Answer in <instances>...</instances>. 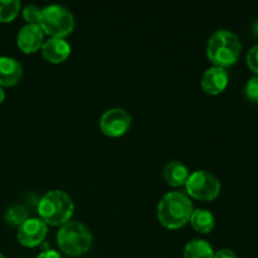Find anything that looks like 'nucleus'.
<instances>
[{
  "mask_svg": "<svg viewBox=\"0 0 258 258\" xmlns=\"http://www.w3.org/2000/svg\"><path fill=\"white\" fill-rule=\"evenodd\" d=\"M71 45L62 38H49L42 44V55L50 63H62L70 57Z\"/></svg>",
  "mask_w": 258,
  "mask_h": 258,
  "instance_id": "nucleus-11",
  "label": "nucleus"
},
{
  "mask_svg": "<svg viewBox=\"0 0 258 258\" xmlns=\"http://www.w3.org/2000/svg\"><path fill=\"white\" fill-rule=\"evenodd\" d=\"M189 222H190L191 227L202 234L211 233L216 224L214 216L207 209H194Z\"/></svg>",
  "mask_w": 258,
  "mask_h": 258,
  "instance_id": "nucleus-14",
  "label": "nucleus"
},
{
  "mask_svg": "<svg viewBox=\"0 0 258 258\" xmlns=\"http://www.w3.org/2000/svg\"><path fill=\"white\" fill-rule=\"evenodd\" d=\"M40 15H42V8H39L38 5L29 4L23 9V18L27 24H38Z\"/></svg>",
  "mask_w": 258,
  "mask_h": 258,
  "instance_id": "nucleus-18",
  "label": "nucleus"
},
{
  "mask_svg": "<svg viewBox=\"0 0 258 258\" xmlns=\"http://www.w3.org/2000/svg\"><path fill=\"white\" fill-rule=\"evenodd\" d=\"M39 27L44 34L50 38H62L70 35L75 29V17L68 8L59 4L43 8L39 19Z\"/></svg>",
  "mask_w": 258,
  "mask_h": 258,
  "instance_id": "nucleus-5",
  "label": "nucleus"
},
{
  "mask_svg": "<svg viewBox=\"0 0 258 258\" xmlns=\"http://www.w3.org/2000/svg\"><path fill=\"white\" fill-rule=\"evenodd\" d=\"M213 247L204 239H193L184 248V258H213Z\"/></svg>",
  "mask_w": 258,
  "mask_h": 258,
  "instance_id": "nucleus-15",
  "label": "nucleus"
},
{
  "mask_svg": "<svg viewBox=\"0 0 258 258\" xmlns=\"http://www.w3.org/2000/svg\"><path fill=\"white\" fill-rule=\"evenodd\" d=\"M75 211L72 198L63 190H49L38 202V214L45 224L63 226Z\"/></svg>",
  "mask_w": 258,
  "mask_h": 258,
  "instance_id": "nucleus-3",
  "label": "nucleus"
},
{
  "mask_svg": "<svg viewBox=\"0 0 258 258\" xmlns=\"http://www.w3.org/2000/svg\"><path fill=\"white\" fill-rule=\"evenodd\" d=\"M131 120H133L131 115L123 108H110L101 116V131L110 138H120L128 131L131 126Z\"/></svg>",
  "mask_w": 258,
  "mask_h": 258,
  "instance_id": "nucleus-7",
  "label": "nucleus"
},
{
  "mask_svg": "<svg viewBox=\"0 0 258 258\" xmlns=\"http://www.w3.org/2000/svg\"><path fill=\"white\" fill-rule=\"evenodd\" d=\"M213 258H237V254L234 253L232 249L223 248V249H219L218 252H216Z\"/></svg>",
  "mask_w": 258,
  "mask_h": 258,
  "instance_id": "nucleus-21",
  "label": "nucleus"
},
{
  "mask_svg": "<svg viewBox=\"0 0 258 258\" xmlns=\"http://www.w3.org/2000/svg\"><path fill=\"white\" fill-rule=\"evenodd\" d=\"M244 95L247 100L258 105V76L251 77L244 86Z\"/></svg>",
  "mask_w": 258,
  "mask_h": 258,
  "instance_id": "nucleus-19",
  "label": "nucleus"
},
{
  "mask_svg": "<svg viewBox=\"0 0 258 258\" xmlns=\"http://www.w3.org/2000/svg\"><path fill=\"white\" fill-rule=\"evenodd\" d=\"M0 258H5V257H4V256H3V254H2V253H0Z\"/></svg>",
  "mask_w": 258,
  "mask_h": 258,
  "instance_id": "nucleus-25",
  "label": "nucleus"
},
{
  "mask_svg": "<svg viewBox=\"0 0 258 258\" xmlns=\"http://www.w3.org/2000/svg\"><path fill=\"white\" fill-rule=\"evenodd\" d=\"M5 222L10 226L20 227L28 218H29V213L28 209L23 206H13L5 212Z\"/></svg>",
  "mask_w": 258,
  "mask_h": 258,
  "instance_id": "nucleus-16",
  "label": "nucleus"
},
{
  "mask_svg": "<svg viewBox=\"0 0 258 258\" xmlns=\"http://www.w3.org/2000/svg\"><path fill=\"white\" fill-rule=\"evenodd\" d=\"M252 33H253L254 37L258 38V19L252 23Z\"/></svg>",
  "mask_w": 258,
  "mask_h": 258,
  "instance_id": "nucleus-23",
  "label": "nucleus"
},
{
  "mask_svg": "<svg viewBox=\"0 0 258 258\" xmlns=\"http://www.w3.org/2000/svg\"><path fill=\"white\" fill-rule=\"evenodd\" d=\"M23 67L15 58L0 55V87H10L19 82Z\"/></svg>",
  "mask_w": 258,
  "mask_h": 258,
  "instance_id": "nucleus-12",
  "label": "nucleus"
},
{
  "mask_svg": "<svg viewBox=\"0 0 258 258\" xmlns=\"http://www.w3.org/2000/svg\"><path fill=\"white\" fill-rule=\"evenodd\" d=\"M229 82V75L226 68H208L202 77V88L208 95H219L227 88Z\"/></svg>",
  "mask_w": 258,
  "mask_h": 258,
  "instance_id": "nucleus-10",
  "label": "nucleus"
},
{
  "mask_svg": "<svg viewBox=\"0 0 258 258\" xmlns=\"http://www.w3.org/2000/svg\"><path fill=\"white\" fill-rule=\"evenodd\" d=\"M164 179L169 185L174 186V188H179V186L185 185L186 180H188L189 169L184 165L181 161L173 160L168 163L164 168Z\"/></svg>",
  "mask_w": 258,
  "mask_h": 258,
  "instance_id": "nucleus-13",
  "label": "nucleus"
},
{
  "mask_svg": "<svg viewBox=\"0 0 258 258\" xmlns=\"http://www.w3.org/2000/svg\"><path fill=\"white\" fill-rule=\"evenodd\" d=\"M190 198L183 191H170L158 204V219L168 229H179L190 221L193 213Z\"/></svg>",
  "mask_w": 258,
  "mask_h": 258,
  "instance_id": "nucleus-1",
  "label": "nucleus"
},
{
  "mask_svg": "<svg viewBox=\"0 0 258 258\" xmlns=\"http://www.w3.org/2000/svg\"><path fill=\"white\" fill-rule=\"evenodd\" d=\"M93 237L88 227L77 221H70L60 226L57 233L58 247L71 257L82 256L92 247Z\"/></svg>",
  "mask_w": 258,
  "mask_h": 258,
  "instance_id": "nucleus-4",
  "label": "nucleus"
},
{
  "mask_svg": "<svg viewBox=\"0 0 258 258\" xmlns=\"http://www.w3.org/2000/svg\"><path fill=\"white\" fill-rule=\"evenodd\" d=\"M4 98H5V92H4V90H3V87H0V105L3 103Z\"/></svg>",
  "mask_w": 258,
  "mask_h": 258,
  "instance_id": "nucleus-24",
  "label": "nucleus"
},
{
  "mask_svg": "<svg viewBox=\"0 0 258 258\" xmlns=\"http://www.w3.org/2000/svg\"><path fill=\"white\" fill-rule=\"evenodd\" d=\"M186 196L197 201L212 202L221 193V181L217 176L206 170H197L189 175L185 183Z\"/></svg>",
  "mask_w": 258,
  "mask_h": 258,
  "instance_id": "nucleus-6",
  "label": "nucleus"
},
{
  "mask_svg": "<svg viewBox=\"0 0 258 258\" xmlns=\"http://www.w3.org/2000/svg\"><path fill=\"white\" fill-rule=\"evenodd\" d=\"M246 60L249 70L258 76V44L253 45V47L248 50Z\"/></svg>",
  "mask_w": 258,
  "mask_h": 258,
  "instance_id": "nucleus-20",
  "label": "nucleus"
},
{
  "mask_svg": "<svg viewBox=\"0 0 258 258\" xmlns=\"http://www.w3.org/2000/svg\"><path fill=\"white\" fill-rule=\"evenodd\" d=\"M242 43L236 33L227 29L217 30L207 43V57L216 67H231L241 55Z\"/></svg>",
  "mask_w": 258,
  "mask_h": 258,
  "instance_id": "nucleus-2",
  "label": "nucleus"
},
{
  "mask_svg": "<svg viewBox=\"0 0 258 258\" xmlns=\"http://www.w3.org/2000/svg\"><path fill=\"white\" fill-rule=\"evenodd\" d=\"M44 42V33L39 24H25L20 28L17 37V44L22 52L35 53L39 48H42Z\"/></svg>",
  "mask_w": 258,
  "mask_h": 258,
  "instance_id": "nucleus-9",
  "label": "nucleus"
},
{
  "mask_svg": "<svg viewBox=\"0 0 258 258\" xmlns=\"http://www.w3.org/2000/svg\"><path fill=\"white\" fill-rule=\"evenodd\" d=\"M37 258H62L60 254L57 251H53V249H44V251L40 252L38 254Z\"/></svg>",
  "mask_w": 258,
  "mask_h": 258,
  "instance_id": "nucleus-22",
  "label": "nucleus"
},
{
  "mask_svg": "<svg viewBox=\"0 0 258 258\" xmlns=\"http://www.w3.org/2000/svg\"><path fill=\"white\" fill-rule=\"evenodd\" d=\"M20 10L19 0H0V23H9Z\"/></svg>",
  "mask_w": 258,
  "mask_h": 258,
  "instance_id": "nucleus-17",
  "label": "nucleus"
},
{
  "mask_svg": "<svg viewBox=\"0 0 258 258\" xmlns=\"http://www.w3.org/2000/svg\"><path fill=\"white\" fill-rule=\"evenodd\" d=\"M47 224L40 218H28L20 227H18V241L28 248H33L44 242L47 237Z\"/></svg>",
  "mask_w": 258,
  "mask_h": 258,
  "instance_id": "nucleus-8",
  "label": "nucleus"
}]
</instances>
